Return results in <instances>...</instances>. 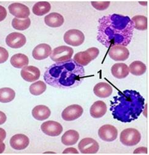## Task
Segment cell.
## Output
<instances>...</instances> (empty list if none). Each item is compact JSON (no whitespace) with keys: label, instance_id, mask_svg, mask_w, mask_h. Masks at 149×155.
I'll use <instances>...</instances> for the list:
<instances>
[{"label":"cell","instance_id":"6da1fadb","mask_svg":"<svg viewBox=\"0 0 149 155\" xmlns=\"http://www.w3.org/2000/svg\"><path fill=\"white\" fill-rule=\"evenodd\" d=\"M134 27L128 16L117 14L105 15L98 20L97 40L107 48L127 46L131 42Z\"/></svg>","mask_w":149,"mask_h":155},{"label":"cell","instance_id":"7a4b0ae2","mask_svg":"<svg viewBox=\"0 0 149 155\" xmlns=\"http://www.w3.org/2000/svg\"><path fill=\"white\" fill-rule=\"evenodd\" d=\"M85 77L84 67L72 59L51 65L44 74V79L47 84L61 89L72 88L79 86Z\"/></svg>","mask_w":149,"mask_h":155},{"label":"cell","instance_id":"3957f363","mask_svg":"<svg viewBox=\"0 0 149 155\" xmlns=\"http://www.w3.org/2000/svg\"><path fill=\"white\" fill-rule=\"evenodd\" d=\"M145 99L135 90L118 91L111 104V111L114 119L130 123L138 118L144 110Z\"/></svg>","mask_w":149,"mask_h":155},{"label":"cell","instance_id":"277c9868","mask_svg":"<svg viewBox=\"0 0 149 155\" xmlns=\"http://www.w3.org/2000/svg\"><path fill=\"white\" fill-rule=\"evenodd\" d=\"M141 135L139 131L134 128H127L121 131L120 140L121 143L125 146H135L139 143Z\"/></svg>","mask_w":149,"mask_h":155},{"label":"cell","instance_id":"5b68a950","mask_svg":"<svg viewBox=\"0 0 149 155\" xmlns=\"http://www.w3.org/2000/svg\"><path fill=\"white\" fill-rule=\"evenodd\" d=\"M99 50L96 47H91L84 51L77 53L74 57V61L82 66H87L91 61L97 58Z\"/></svg>","mask_w":149,"mask_h":155},{"label":"cell","instance_id":"8992f818","mask_svg":"<svg viewBox=\"0 0 149 155\" xmlns=\"http://www.w3.org/2000/svg\"><path fill=\"white\" fill-rule=\"evenodd\" d=\"M74 54L72 48L66 45H61L55 48L51 54V58L56 63L65 62L71 59Z\"/></svg>","mask_w":149,"mask_h":155},{"label":"cell","instance_id":"52a82bcc","mask_svg":"<svg viewBox=\"0 0 149 155\" xmlns=\"http://www.w3.org/2000/svg\"><path fill=\"white\" fill-rule=\"evenodd\" d=\"M63 39L67 44L74 47H78L84 42L85 35L79 30L71 29L65 33Z\"/></svg>","mask_w":149,"mask_h":155},{"label":"cell","instance_id":"ba28073f","mask_svg":"<svg viewBox=\"0 0 149 155\" xmlns=\"http://www.w3.org/2000/svg\"><path fill=\"white\" fill-rule=\"evenodd\" d=\"M42 131L46 135L51 137H57L63 132V127L60 123L55 121H47L41 126Z\"/></svg>","mask_w":149,"mask_h":155},{"label":"cell","instance_id":"9c48e42d","mask_svg":"<svg viewBox=\"0 0 149 155\" xmlns=\"http://www.w3.org/2000/svg\"><path fill=\"white\" fill-rule=\"evenodd\" d=\"M109 55L114 61H123L129 58L130 51L125 46L114 45L109 48Z\"/></svg>","mask_w":149,"mask_h":155},{"label":"cell","instance_id":"30bf717a","mask_svg":"<svg viewBox=\"0 0 149 155\" xmlns=\"http://www.w3.org/2000/svg\"><path fill=\"white\" fill-rule=\"evenodd\" d=\"M84 113L82 106L78 104H72L65 108L61 114L62 118L67 121L76 120L80 118Z\"/></svg>","mask_w":149,"mask_h":155},{"label":"cell","instance_id":"8fae6325","mask_svg":"<svg viewBox=\"0 0 149 155\" xmlns=\"http://www.w3.org/2000/svg\"><path fill=\"white\" fill-rule=\"evenodd\" d=\"M98 136L103 141L113 142L117 138L118 131L113 125L104 124L99 129Z\"/></svg>","mask_w":149,"mask_h":155},{"label":"cell","instance_id":"7c38bea8","mask_svg":"<svg viewBox=\"0 0 149 155\" xmlns=\"http://www.w3.org/2000/svg\"><path fill=\"white\" fill-rule=\"evenodd\" d=\"M78 148L81 153L95 154L99 151V145L94 139L86 137L80 141L78 145Z\"/></svg>","mask_w":149,"mask_h":155},{"label":"cell","instance_id":"4fadbf2b","mask_svg":"<svg viewBox=\"0 0 149 155\" xmlns=\"http://www.w3.org/2000/svg\"><path fill=\"white\" fill-rule=\"evenodd\" d=\"M6 44L12 48H19L27 42L26 37L22 33L14 32L8 35L6 38Z\"/></svg>","mask_w":149,"mask_h":155},{"label":"cell","instance_id":"5bb4252c","mask_svg":"<svg viewBox=\"0 0 149 155\" xmlns=\"http://www.w3.org/2000/svg\"><path fill=\"white\" fill-rule=\"evenodd\" d=\"M9 12L17 18H27L30 15V9L21 3H15L10 5L8 7Z\"/></svg>","mask_w":149,"mask_h":155},{"label":"cell","instance_id":"9a60e30c","mask_svg":"<svg viewBox=\"0 0 149 155\" xmlns=\"http://www.w3.org/2000/svg\"><path fill=\"white\" fill-rule=\"evenodd\" d=\"M20 74L23 80L28 82H33L39 79L41 72L37 67L27 66L23 68Z\"/></svg>","mask_w":149,"mask_h":155},{"label":"cell","instance_id":"2e32d148","mask_svg":"<svg viewBox=\"0 0 149 155\" xmlns=\"http://www.w3.org/2000/svg\"><path fill=\"white\" fill-rule=\"evenodd\" d=\"M30 144L29 138L25 134H17L13 136L10 140V145L16 150L25 149Z\"/></svg>","mask_w":149,"mask_h":155},{"label":"cell","instance_id":"e0dca14e","mask_svg":"<svg viewBox=\"0 0 149 155\" xmlns=\"http://www.w3.org/2000/svg\"><path fill=\"white\" fill-rule=\"evenodd\" d=\"M52 53V48L48 44H41L33 50V57L36 60H42L48 58Z\"/></svg>","mask_w":149,"mask_h":155},{"label":"cell","instance_id":"ac0fdd59","mask_svg":"<svg viewBox=\"0 0 149 155\" xmlns=\"http://www.w3.org/2000/svg\"><path fill=\"white\" fill-rule=\"evenodd\" d=\"M113 91L112 86L108 83L99 82L93 88L94 94L100 98H107L109 97Z\"/></svg>","mask_w":149,"mask_h":155},{"label":"cell","instance_id":"d6986e66","mask_svg":"<svg viewBox=\"0 0 149 155\" xmlns=\"http://www.w3.org/2000/svg\"><path fill=\"white\" fill-rule=\"evenodd\" d=\"M107 106L102 101H97L94 102L90 109V115L94 118H100L107 112Z\"/></svg>","mask_w":149,"mask_h":155},{"label":"cell","instance_id":"ffe728a7","mask_svg":"<svg viewBox=\"0 0 149 155\" xmlns=\"http://www.w3.org/2000/svg\"><path fill=\"white\" fill-rule=\"evenodd\" d=\"M45 23L51 28H58L64 23V17L59 13L52 12L47 15L44 18Z\"/></svg>","mask_w":149,"mask_h":155},{"label":"cell","instance_id":"44dd1931","mask_svg":"<svg viewBox=\"0 0 149 155\" xmlns=\"http://www.w3.org/2000/svg\"><path fill=\"white\" fill-rule=\"evenodd\" d=\"M111 73L117 79H125L130 74L129 68L125 63H115L111 68Z\"/></svg>","mask_w":149,"mask_h":155},{"label":"cell","instance_id":"7402d4cb","mask_svg":"<svg viewBox=\"0 0 149 155\" xmlns=\"http://www.w3.org/2000/svg\"><path fill=\"white\" fill-rule=\"evenodd\" d=\"M51 115L50 109L44 105H39L35 107L32 110L33 117L37 120L44 121L49 118Z\"/></svg>","mask_w":149,"mask_h":155},{"label":"cell","instance_id":"603a6c76","mask_svg":"<svg viewBox=\"0 0 149 155\" xmlns=\"http://www.w3.org/2000/svg\"><path fill=\"white\" fill-rule=\"evenodd\" d=\"M79 139V134L75 130L67 131L61 137V142L66 146L76 144Z\"/></svg>","mask_w":149,"mask_h":155},{"label":"cell","instance_id":"cb8c5ba5","mask_svg":"<svg viewBox=\"0 0 149 155\" xmlns=\"http://www.w3.org/2000/svg\"><path fill=\"white\" fill-rule=\"evenodd\" d=\"M11 64L15 68H23L28 66L29 59L27 55L22 54L14 55L10 60Z\"/></svg>","mask_w":149,"mask_h":155},{"label":"cell","instance_id":"d4e9b609","mask_svg":"<svg viewBox=\"0 0 149 155\" xmlns=\"http://www.w3.org/2000/svg\"><path fill=\"white\" fill-rule=\"evenodd\" d=\"M51 5L47 2H39L36 3L33 7L32 11L35 15L42 16L51 11Z\"/></svg>","mask_w":149,"mask_h":155},{"label":"cell","instance_id":"484cf974","mask_svg":"<svg viewBox=\"0 0 149 155\" xmlns=\"http://www.w3.org/2000/svg\"><path fill=\"white\" fill-rule=\"evenodd\" d=\"M129 71L131 74L136 76L143 75L146 72V65L141 61H134L130 64Z\"/></svg>","mask_w":149,"mask_h":155},{"label":"cell","instance_id":"4316f807","mask_svg":"<svg viewBox=\"0 0 149 155\" xmlns=\"http://www.w3.org/2000/svg\"><path fill=\"white\" fill-rule=\"evenodd\" d=\"M131 20L134 23V29L140 31H145L148 28V19L145 16L137 15L134 16Z\"/></svg>","mask_w":149,"mask_h":155},{"label":"cell","instance_id":"83f0119b","mask_svg":"<svg viewBox=\"0 0 149 155\" xmlns=\"http://www.w3.org/2000/svg\"><path fill=\"white\" fill-rule=\"evenodd\" d=\"M15 97L14 90L10 88H0V102L8 103L12 101Z\"/></svg>","mask_w":149,"mask_h":155},{"label":"cell","instance_id":"f1b7e54d","mask_svg":"<svg viewBox=\"0 0 149 155\" xmlns=\"http://www.w3.org/2000/svg\"><path fill=\"white\" fill-rule=\"evenodd\" d=\"M31 25V20L30 18H25L23 20L14 18L12 21V27L17 30L24 31L27 30Z\"/></svg>","mask_w":149,"mask_h":155},{"label":"cell","instance_id":"f546056e","mask_svg":"<svg viewBox=\"0 0 149 155\" xmlns=\"http://www.w3.org/2000/svg\"><path fill=\"white\" fill-rule=\"evenodd\" d=\"M46 89V84L44 82L39 81L32 84L30 87L29 90L31 94L35 96H39L44 93Z\"/></svg>","mask_w":149,"mask_h":155},{"label":"cell","instance_id":"4dcf8cb0","mask_svg":"<svg viewBox=\"0 0 149 155\" xmlns=\"http://www.w3.org/2000/svg\"><path fill=\"white\" fill-rule=\"evenodd\" d=\"M111 2H91V4L92 6L98 11H104L107 9Z\"/></svg>","mask_w":149,"mask_h":155},{"label":"cell","instance_id":"1f68e13d","mask_svg":"<svg viewBox=\"0 0 149 155\" xmlns=\"http://www.w3.org/2000/svg\"><path fill=\"white\" fill-rule=\"evenodd\" d=\"M9 57L8 50L4 47H0V64L5 63Z\"/></svg>","mask_w":149,"mask_h":155},{"label":"cell","instance_id":"d6a6232c","mask_svg":"<svg viewBox=\"0 0 149 155\" xmlns=\"http://www.w3.org/2000/svg\"><path fill=\"white\" fill-rule=\"evenodd\" d=\"M7 16V11L3 6L0 5V21H3Z\"/></svg>","mask_w":149,"mask_h":155},{"label":"cell","instance_id":"836d02e7","mask_svg":"<svg viewBox=\"0 0 149 155\" xmlns=\"http://www.w3.org/2000/svg\"><path fill=\"white\" fill-rule=\"evenodd\" d=\"M63 153L65 154H69V153H72V154H78L79 152L75 148H72V147H70V148H66Z\"/></svg>","mask_w":149,"mask_h":155},{"label":"cell","instance_id":"e575fe53","mask_svg":"<svg viewBox=\"0 0 149 155\" xmlns=\"http://www.w3.org/2000/svg\"><path fill=\"white\" fill-rule=\"evenodd\" d=\"M134 153H144V154H147L148 153V149L146 147H139L136 148L134 151Z\"/></svg>","mask_w":149,"mask_h":155},{"label":"cell","instance_id":"d590c367","mask_svg":"<svg viewBox=\"0 0 149 155\" xmlns=\"http://www.w3.org/2000/svg\"><path fill=\"white\" fill-rule=\"evenodd\" d=\"M6 137V132L3 128L0 127V142L4 141Z\"/></svg>","mask_w":149,"mask_h":155},{"label":"cell","instance_id":"8d00e7d4","mask_svg":"<svg viewBox=\"0 0 149 155\" xmlns=\"http://www.w3.org/2000/svg\"><path fill=\"white\" fill-rule=\"evenodd\" d=\"M6 120L7 117L6 114L4 112L0 111V125L4 124L6 121Z\"/></svg>","mask_w":149,"mask_h":155},{"label":"cell","instance_id":"74e56055","mask_svg":"<svg viewBox=\"0 0 149 155\" xmlns=\"http://www.w3.org/2000/svg\"><path fill=\"white\" fill-rule=\"evenodd\" d=\"M5 148H6V145L3 143V142H0V154L3 153L5 151Z\"/></svg>","mask_w":149,"mask_h":155}]
</instances>
